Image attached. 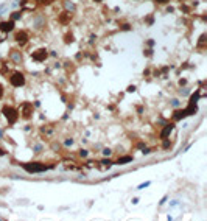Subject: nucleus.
I'll return each mask as SVG.
<instances>
[{
    "label": "nucleus",
    "instance_id": "0eeeda50",
    "mask_svg": "<svg viewBox=\"0 0 207 221\" xmlns=\"http://www.w3.org/2000/svg\"><path fill=\"white\" fill-rule=\"evenodd\" d=\"M14 39H16V42L19 44V45H25V44L28 42V34H26L25 31H19Z\"/></svg>",
    "mask_w": 207,
    "mask_h": 221
},
{
    "label": "nucleus",
    "instance_id": "4468645a",
    "mask_svg": "<svg viewBox=\"0 0 207 221\" xmlns=\"http://www.w3.org/2000/svg\"><path fill=\"white\" fill-rule=\"evenodd\" d=\"M11 56L14 58V61H16V62H20V56H19V53H17V52H14Z\"/></svg>",
    "mask_w": 207,
    "mask_h": 221
},
{
    "label": "nucleus",
    "instance_id": "f8f14e48",
    "mask_svg": "<svg viewBox=\"0 0 207 221\" xmlns=\"http://www.w3.org/2000/svg\"><path fill=\"white\" fill-rule=\"evenodd\" d=\"M185 117V111H176L174 112V115H173V120H181V119H184Z\"/></svg>",
    "mask_w": 207,
    "mask_h": 221
},
{
    "label": "nucleus",
    "instance_id": "aec40b11",
    "mask_svg": "<svg viewBox=\"0 0 207 221\" xmlns=\"http://www.w3.org/2000/svg\"><path fill=\"white\" fill-rule=\"evenodd\" d=\"M3 92H5V91H3V86H2V84H0V98H2V97H3Z\"/></svg>",
    "mask_w": 207,
    "mask_h": 221
},
{
    "label": "nucleus",
    "instance_id": "a878e982",
    "mask_svg": "<svg viewBox=\"0 0 207 221\" xmlns=\"http://www.w3.org/2000/svg\"><path fill=\"white\" fill-rule=\"evenodd\" d=\"M39 2H44V0H39Z\"/></svg>",
    "mask_w": 207,
    "mask_h": 221
},
{
    "label": "nucleus",
    "instance_id": "393cba45",
    "mask_svg": "<svg viewBox=\"0 0 207 221\" xmlns=\"http://www.w3.org/2000/svg\"><path fill=\"white\" fill-rule=\"evenodd\" d=\"M93 2H98V3H100V2H103V0H93Z\"/></svg>",
    "mask_w": 207,
    "mask_h": 221
},
{
    "label": "nucleus",
    "instance_id": "a211bd4d",
    "mask_svg": "<svg viewBox=\"0 0 207 221\" xmlns=\"http://www.w3.org/2000/svg\"><path fill=\"white\" fill-rule=\"evenodd\" d=\"M156 3H160V5H165V3H168L170 0H154Z\"/></svg>",
    "mask_w": 207,
    "mask_h": 221
},
{
    "label": "nucleus",
    "instance_id": "9b49d317",
    "mask_svg": "<svg viewBox=\"0 0 207 221\" xmlns=\"http://www.w3.org/2000/svg\"><path fill=\"white\" fill-rule=\"evenodd\" d=\"M131 160H132L131 156H123V157H118L117 164H118V165H125V164H128V162H131Z\"/></svg>",
    "mask_w": 207,
    "mask_h": 221
},
{
    "label": "nucleus",
    "instance_id": "6e6552de",
    "mask_svg": "<svg viewBox=\"0 0 207 221\" xmlns=\"http://www.w3.org/2000/svg\"><path fill=\"white\" fill-rule=\"evenodd\" d=\"M173 129H174V125L173 123H170V125H165L164 126V129H162V132H160V137L162 139H167L170 134L173 132Z\"/></svg>",
    "mask_w": 207,
    "mask_h": 221
},
{
    "label": "nucleus",
    "instance_id": "b1692460",
    "mask_svg": "<svg viewBox=\"0 0 207 221\" xmlns=\"http://www.w3.org/2000/svg\"><path fill=\"white\" fill-rule=\"evenodd\" d=\"M3 154H5V151H3V150H0V156H3Z\"/></svg>",
    "mask_w": 207,
    "mask_h": 221
},
{
    "label": "nucleus",
    "instance_id": "f03ea898",
    "mask_svg": "<svg viewBox=\"0 0 207 221\" xmlns=\"http://www.w3.org/2000/svg\"><path fill=\"white\" fill-rule=\"evenodd\" d=\"M33 105L28 101L22 103L20 105V109H19V117H22V119H30L31 115H33Z\"/></svg>",
    "mask_w": 207,
    "mask_h": 221
},
{
    "label": "nucleus",
    "instance_id": "423d86ee",
    "mask_svg": "<svg viewBox=\"0 0 207 221\" xmlns=\"http://www.w3.org/2000/svg\"><path fill=\"white\" fill-rule=\"evenodd\" d=\"M14 30V20H3L0 22V31L3 33H10V31Z\"/></svg>",
    "mask_w": 207,
    "mask_h": 221
},
{
    "label": "nucleus",
    "instance_id": "412c9836",
    "mask_svg": "<svg viewBox=\"0 0 207 221\" xmlns=\"http://www.w3.org/2000/svg\"><path fill=\"white\" fill-rule=\"evenodd\" d=\"M134 91H136V87H134V86H129V87H128V92H134Z\"/></svg>",
    "mask_w": 207,
    "mask_h": 221
},
{
    "label": "nucleus",
    "instance_id": "2eb2a0df",
    "mask_svg": "<svg viewBox=\"0 0 207 221\" xmlns=\"http://www.w3.org/2000/svg\"><path fill=\"white\" fill-rule=\"evenodd\" d=\"M17 19H20V13H13L11 20H17Z\"/></svg>",
    "mask_w": 207,
    "mask_h": 221
},
{
    "label": "nucleus",
    "instance_id": "39448f33",
    "mask_svg": "<svg viewBox=\"0 0 207 221\" xmlns=\"http://www.w3.org/2000/svg\"><path fill=\"white\" fill-rule=\"evenodd\" d=\"M47 56H48V53L45 48H39V50H36L31 53V58H33V61L36 62H42V61H45L47 59Z\"/></svg>",
    "mask_w": 207,
    "mask_h": 221
},
{
    "label": "nucleus",
    "instance_id": "7ed1b4c3",
    "mask_svg": "<svg viewBox=\"0 0 207 221\" xmlns=\"http://www.w3.org/2000/svg\"><path fill=\"white\" fill-rule=\"evenodd\" d=\"M10 83H11V86H14V87H22V86L25 84L24 73H20V72H14V73H11Z\"/></svg>",
    "mask_w": 207,
    "mask_h": 221
},
{
    "label": "nucleus",
    "instance_id": "6ab92c4d",
    "mask_svg": "<svg viewBox=\"0 0 207 221\" xmlns=\"http://www.w3.org/2000/svg\"><path fill=\"white\" fill-rule=\"evenodd\" d=\"M79 156H81V157H86V156H87V151H86V150H81V151H79Z\"/></svg>",
    "mask_w": 207,
    "mask_h": 221
},
{
    "label": "nucleus",
    "instance_id": "9d476101",
    "mask_svg": "<svg viewBox=\"0 0 207 221\" xmlns=\"http://www.w3.org/2000/svg\"><path fill=\"white\" fill-rule=\"evenodd\" d=\"M184 111H185V115H193V114H196V112H198L196 103H195V105H193V103H190V105H188V107H187V109H184Z\"/></svg>",
    "mask_w": 207,
    "mask_h": 221
},
{
    "label": "nucleus",
    "instance_id": "ddd939ff",
    "mask_svg": "<svg viewBox=\"0 0 207 221\" xmlns=\"http://www.w3.org/2000/svg\"><path fill=\"white\" fill-rule=\"evenodd\" d=\"M198 98H199V93H195V95H192V98H190V103H193V105H195V103L198 101Z\"/></svg>",
    "mask_w": 207,
    "mask_h": 221
},
{
    "label": "nucleus",
    "instance_id": "1a4fd4ad",
    "mask_svg": "<svg viewBox=\"0 0 207 221\" xmlns=\"http://www.w3.org/2000/svg\"><path fill=\"white\" fill-rule=\"evenodd\" d=\"M72 20V14H70V13L69 11H66V13H62V14L59 16V22H61V24H69V22Z\"/></svg>",
    "mask_w": 207,
    "mask_h": 221
},
{
    "label": "nucleus",
    "instance_id": "f3484780",
    "mask_svg": "<svg viewBox=\"0 0 207 221\" xmlns=\"http://www.w3.org/2000/svg\"><path fill=\"white\" fill-rule=\"evenodd\" d=\"M151 182H145V184H140V185H139V190H142V188H145V187H148L150 185Z\"/></svg>",
    "mask_w": 207,
    "mask_h": 221
},
{
    "label": "nucleus",
    "instance_id": "20e7f679",
    "mask_svg": "<svg viewBox=\"0 0 207 221\" xmlns=\"http://www.w3.org/2000/svg\"><path fill=\"white\" fill-rule=\"evenodd\" d=\"M24 168L28 171V173H40V171L47 170V165L39 164V162H33V164H25Z\"/></svg>",
    "mask_w": 207,
    "mask_h": 221
},
{
    "label": "nucleus",
    "instance_id": "f257e3e1",
    "mask_svg": "<svg viewBox=\"0 0 207 221\" xmlns=\"http://www.w3.org/2000/svg\"><path fill=\"white\" fill-rule=\"evenodd\" d=\"M3 115H5V119L8 120V123H16L17 120H19V111L14 109V107H11V106H5L3 107Z\"/></svg>",
    "mask_w": 207,
    "mask_h": 221
},
{
    "label": "nucleus",
    "instance_id": "bb28decb",
    "mask_svg": "<svg viewBox=\"0 0 207 221\" xmlns=\"http://www.w3.org/2000/svg\"><path fill=\"white\" fill-rule=\"evenodd\" d=\"M179 2H182V0H179Z\"/></svg>",
    "mask_w": 207,
    "mask_h": 221
},
{
    "label": "nucleus",
    "instance_id": "4be33fe9",
    "mask_svg": "<svg viewBox=\"0 0 207 221\" xmlns=\"http://www.w3.org/2000/svg\"><path fill=\"white\" fill-rule=\"evenodd\" d=\"M121 30H129V25H128V24H125L123 26H121Z\"/></svg>",
    "mask_w": 207,
    "mask_h": 221
},
{
    "label": "nucleus",
    "instance_id": "5701e85b",
    "mask_svg": "<svg viewBox=\"0 0 207 221\" xmlns=\"http://www.w3.org/2000/svg\"><path fill=\"white\" fill-rule=\"evenodd\" d=\"M103 154H105V156H107V154H111V150H105V151H103Z\"/></svg>",
    "mask_w": 207,
    "mask_h": 221
},
{
    "label": "nucleus",
    "instance_id": "dca6fc26",
    "mask_svg": "<svg viewBox=\"0 0 207 221\" xmlns=\"http://www.w3.org/2000/svg\"><path fill=\"white\" fill-rule=\"evenodd\" d=\"M66 42H73V36H72V34H67V36H66Z\"/></svg>",
    "mask_w": 207,
    "mask_h": 221
}]
</instances>
